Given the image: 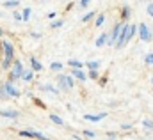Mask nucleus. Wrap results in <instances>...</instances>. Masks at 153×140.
<instances>
[{
    "mask_svg": "<svg viewBox=\"0 0 153 140\" xmlns=\"http://www.w3.org/2000/svg\"><path fill=\"white\" fill-rule=\"evenodd\" d=\"M143 126H144V128H148V130H153V122H152V121H148V119H144V121H143Z\"/></svg>",
    "mask_w": 153,
    "mask_h": 140,
    "instance_id": "21",
    "label": "nucleus"
},
{
    "mask_svg": "<svg viewBox=\"0 0 153 140\" xmlns=\"http://www.w3.org/2000/svg\"><path fill=\"white\" fill-rule=\"evenodd\" d=\"M135 34V25H123V29H121V34L117 37V41H116V48H123L126 43H128V39L130 37H134Z\"/></svg>",
    "mask_w": 153,
    "mask_h": 140,
    "instance_id": "1",
    "label": "nucleus"
},
{
    "mask_svg": "<svg viewBox=\"0 0 153 140\" xmlns=\"http://www.w3.org/2000/svg\"><path fill=\"white\" fill-rule=\"evenodd\" d=\"M30 13H32L30 9H23V14H22V20H29V18H30Z\"/></svg>",
    "mask_w": 153,
    "mask_h": 140,
    "instance_id": "20",
    "label": "nucleus"
},
{
    "mask_svg": "<svg viewBox=\"0 0 153 140\" xmlns=\"http://www.w3.org/2000/svg\"><path fill=\"white\" fill-rule=\"evenodd\" d=\"M50 121L55 122V124H59V126H64V121H62L59 115H55V113H50Z\"/></svg>",
    "mask_w": 153,
    "mask_h": 140,
    "instance_id": "13",
    "label": "nucleus"
},
{
    "mask_svg": "<svg viewBox=\"0 0 153 140\" xmlns=\"http://www.w3.org/2000/svg\"><path fill=\"white\" fill-rule=\"evenodd\" d=\"M20 135H22V137H29V139L48 140V137H45L43 133H39V131H34V130H23V131H20Z\"/></svg>",
    "mask_w": 153,
    "mask_h": 140,
    "instance_id": "3",
    "label": "nucleus"
},
{
    "mask_svg": "<svg viewBox=\"0 0 153 140\" xmlns=\"http://www.w3.org/2000/svg\"><path fill=\"white\" fill-rule=\"evenodd\" d=\"M103 117H107V112H102V113H98V115H93V113H85V115H84V119H85V121H93V122L102 121Z\"/></svg>",
    "mask_w": 153,
    "mask_h": 140,
    "instance_id": "9",
    "label": "nucleus"
},
{
    "mask_svg": "<svg viewBox=\"0 0 153 140\" xmlns=\"http://www.w3.org/2000/svg\"><path fill=\"white\" fill-rule=\"evenodd\" d=\"M84 137H87V139H94V131H91V130H85V131H84Z\"/></svg>",
    "mask_w": 153,
    "mask_h": 140,
    "instance_id": "23",
    "label": "nucleus"
},
{
    "mask_svg": "<svg viewBox=\"0 0 153 140\" xmlns=\"http://www.w3.org/2000/svg\"><path fill=\"white\" fill-rule=\"evenodd\" d=\"M50 68H52L53 71H61V69H62V64H61V62H52V64H50Z\"/></svg>",
    "mask_w": 153,
    "mask_h": 140,
    "instance_id": "18",
    "label": "nucleus"
},
{
    "mask_svg": "<svg viewBox=\"0 0 153 140\" xmlns=\"http://www.w3.org/2000/svg\"><path fill=\"white\" fill-rule=\"evenodd\" d=\"M50 27H52V29H59V27H62V20H55Z\"/></svg>",
    "mask_w": 153,
    "mask_h": 140,
    "instance_id": "22",
    "label": "nucleus"
},
{
    "mask_svg": "<svg viewBox=\"0 0 153 140\" xmlns=\"http://www.w3.org/2000/svg\"><path fill=\"white\" fill-rule=\"evenodd\" d=\"M105 43H109V34H102L98 39H96V46L100 48V46H103Z\"/></svg>",
    "mask_w": 153,
    "mask_h": 140,
    "instance_id": "11",
    "label": "nucleus"
},
{
    "mask_svg": "<svg viewBox=\"0 0 153 140\" xmlns=\"http://www.w3.org/2000/svg\"><path fill=\"white\" fill-rule=\"evenodd\" d=\"M30 64H32V69H34V71H41V69H43L41 62H39V60H36V59H30Z\"/></svg>",
    "mask_w": 153,
    "mask_h": 140,
    "instance_id": "15",
    "label": "nucleus"
},
{
    "mask_svg": "<svg viewBox=\"0 0 153 140\" xmlns=\"http://www.w3.org/2000/svg\"><path fill=\"white\" fill-rule=\"evenodd\" d=\"M22 78H23V80H30V78H32V73H30V71H29V73H23Z\"/></svg>",
    "mask_w": 153,
    "mask_h": 140,
    "instance_id": "29",
    "label": "nucleus"
},
{
    "mask_svg": "<svg viewBox=\"0 0 153 140\" xmlns=\"http://www.w3.org/2000/svg\"><path fill=\"white\" fill-rule=\"evenodd\" d=\"M93 16H94V13H87V14H85V16H84L82 20H84V21H87V20H91Z\"/></svg>",
    "mask_w": 153,
    "mask_h": 140,
    "instance_id": "28",
    "label": "nucleus"
},
{
    "mask_svg": "<svg viewBox=\"0 0 153 140\" xmlns=\"http://www.w3.org/2000/svg\"><path fill=\"white\" fill-rule=\"evenodd\" d=\"M0 35H2V29H0Z\"/></svg>",
    "mask_w": 153,
    "mask_h": 140,
    "instance_id": "33",
    "label": "nucleus"
},
{
    "mask_svg": "<svg viewBox=\"0 0 153 140\" xmlns=\"http://www.w3.org/2000/svg\"><path fill=\"white\" fill-rule=\"evenodd\" d=\"M23 66H22V62H14V68H13V71H11V80H16V78H22L23 76Z\"/></svg>",
    "mask_w": 153,
    "mask_h": 140,
    "instance_id": "5",
    "label": "nucleus"
},
{
    "mask_svg": "<svg viewBox=\"0 0 153 140\" xmlns=\"http://www.w3.org/2000/svg\"><path fill=\"white\" fill-rule=\"evenodd\" d=\"M144 60H146V64H152L153 66V53H148V55L144 57Z\"/></svg>",
    "mask_w": 153,
    "mask_h": 140,
    "instance_id": "24",
    "label": "nucleus"
},
{
    "mask_svg": "<svg viewBox=\"0 0 153 140\" xmlns=\"http://www.w3.org/2000/svg\"><path fill=\"white\" fill-rule=\"evenodd\" d=\"M43 89H45V91H50V92H57V89H55V87H52V85H45Z\"/></svg>",
    "mask_w": 153,
    "mask_h": 140,
    "instance_id": "26",
    "label": "nucleus"
},
{
    "mask_svg": "<svg viewBox=\"0 0 153 140\" xmlns=\"http://www.w3.org/2000/svg\"><path fill=\"white\" fill-rule=\"evenodd\" d=\"M87 68L93 69V71H96L100 68V62H98V60H89V62H87Z\"/></svg>",
    "mask_w": 153,
    "mask_h": 140,
    "instance_id": "16",
    "label": "nucleus"
},
{
    "mask_svg": "<svg viewBox=\"0 0 153 140\" xmlns=\"http://www.w3.org/2000/svg\"><path fill=\"white\" fill-rule=\"evenodd\" d=\"M68 64H70L71 68H75V69H82V66H84V64H82L80 60H76V59H70V62H68Z\"/></svg>",
    "mask_w": 153,
    "mask_h": 140,
    "instance_id": "14",
    "label": "nucleus"
},
{
    "mask_svg": "<svg viewBox=\"0 0 153 140\" xmlns=\"http://www.w3.org/2000/svg\"><path fill=\"white\" fill-rule=\"evenodd\" d=\"M130 128H132L130 124H123V126H121V130H130Z\"/></svg>",
    "mask_w": 153,
    "mask_h": 140,
    "instance_id": "32",
    "label": "nucleus"
},
{
    "mask_svg": "<svg viewBox=\"0 0 153 140\" xmlns=\"http://www.w3.org/2000/svg\"><path fill=\"white\" fill-rule=\"evenodd\" d=\"M59 85H61V89H64V91H68V89H73V80L70 78V76H61L59 78Z\"/></svg>",
    "mask_w": 153,
    "mask_h": 140,
    "instance_id": "6",
    "label": "nucleus"
},
{
    "mask_svg": "<svg viewBox=\"0 0 153 140\" xmlns=\"http://www.w3.org/2000/svg\"><path fill=\"white\" fill-rule=\"evenodd\" d=\"M87 4H89V0H80V5H82V7H85Z\"/></svg>",
    "mask_w": 153,
    "mask_h": 140,
    "instance_id": "31",
    "label": "nucleus"
},
{
    "mask_svg": "<svg viewBox=\"0 0 153 140\" xmlns=\"http://www.w3.org/2000/svg\"><path fill=\"white\" fill-rule=\"evenodd\" d=\"M121 16H123V18H128V16H130V7H128V5H125V7H123Z\"/></svg>",
    "mask_w": 153,
    "mask_h": 140,
    "instance_id": "19",
    "label": "nucleus"
},
{
    "mask_svg": "<svg viewBox=\"0 0 153 140\" xmlns=\"http://www.w3.org/2000/svg\"><path fill=\"white\" fill-rule=\"evenodd\" d=\"M121 29H123V25H116L114 30H112V34L109 35V43H107V44H112V46H114L116 41H117V37H119V34H121Z\"/></svg>",
    "mask_w": 153,
    "mask_h": 140,
    "instance_id": "8",
    "label": "nucleus"
},
{
    "mask_svg": "<svg viewBox=\"0 0 153 140\" xmlns=\"http://www.w3.org/2000/svg\"><path fill=\"white\" fill-rule=\"evenodd\" d=\"M2 89H4V92L7 94V98H9V96H13V98H18V96H20V91L14 89V85H13L11 82H5Z\"/></svg>",
    "mask_w": 153,
    "mask_h": 140,
    "instance_id": "4",
    "label": "nucleus"
},
{
    "mask_svg": "<svg viewBox=\"0 0 153 140\" xmlns=\"http://www.w3.org/2000/svg\"><path fill=\"white\" fill-rule=\"evenodd\" d=\"M89 78H98V71L89 69Z\"/></svg>",
    "mask_w": 153,
    "mask_h": 140,
    "instance_id": "27",
    "label": "nucleus"
},
{
    "mask_svg": "<svg viewBox=\"0 0 153 140\" xmlns=\"http://www.w3.org/2000/svg\"><path fill=\"white\" fill-rule=\"evenodd\" d=\"M148 14L153 18V4H150V5H148Z\"/></svg>",
    "mask_w": 153,
    "mask_h": 140,
    "instance_id": "30",
    "label": "nucleus"
},
{
    "mask_svg": "<svg viewBox=\"0 0 153 140\" xmlns=\"http://www.w3.org/2000/svg\"><path fill=\"white\" fill-rule=\"evenodd\" d=\"M2 46H4V52H5V59H4V62H2V68L7 69V68L11 66V62L14 60V48H13V44H11L9 41H4Z\"/></svg>",
    "mask_w": 153,
    "mask_h": 140,
    "instance_id": "2",
    "label": "nucleus"
},
{
    "mask_svg": "<svg viewBox=\"0 0 153 140\" xmlns=\"http://www.w3.org/2000/svg\"><path fill=\"white\" fill-rule=\"evenodd\" d=\"M0 115H2V117H9V119H16V117H18V112H16V110H2Z\"/></svg>",
    "mask_w": 153,
    "mask_h": 140,
    "instance_id": "10",
    "label": "nucleus"
},
{
    "mask_svg": "<svg viewBox=\"0 0 153 140\" xmlns=\"http://www.w3.org/2000/svg\"><path fill=\"white\" fill-rule=\"evenodd\" d=\"M73 76H75L76 80H82V82L87 78V76H85V73H84L82 69H73Z\"/></svg>",
    "mask_w": 153,
    "mask_h": 140,
    "instance_id": "12",
    "label": "nucleus"
},
{
    "mask_svg": "<svg viewBox=\"0 0 153 140\" xmlns=\"http://www.w3.org/2000/svg\"><path fill=\"white\" fill-rule=\"evenodd\" d=\"M103 21H105V16H103V14H98V16H96V27H102Z\"/></svg>",
    "mask_w": 153,
    "mask_h": 140,
    "instance_id": "17",
    "label": "nucleus"
},
{
    "mask_svg": "<svg viewBox=\"0 0 153 140\" xmlns=\"http://www.w3.org/2000/svg\"><path fill=\"white\" fill-rule=\"evenodd\" d=\"M18 2H20V0H9V2H5V7H14Z\"/></svg>",
    "mask_w": 153,
    "mask_h": 140,
    "instance_id": "25",
    "label": "nucleus"
},
{
    "mask_svg": "<svg viewBox=\"0 0 153 140\" xmlns=\"http://www.w3.org/2000/svg\"><path fill=\"white\" fill-rule=\"evenodd\" d=\"M139 35H141V39H143V41H150V37H152L150 27H148V25H144V23H141V25H139Z\"/></svg>",
    "mask_w": 153,
    "mask_h": 140,
    "instance_id": "7",
    "label": "nucleus"
}]
</instances>
